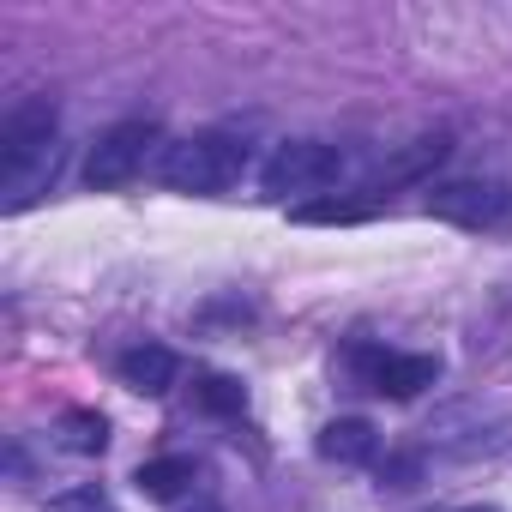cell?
<instances>
[{"instance_id": "cell-11", "label": "cell", "mask_w": 512, "mask_h": 512, "mask_svg": "<svg viewBox=\"0 0 512 512\" xmlns=\"http://www.w3.org/2000/svg\"><path fill=\"white\" fill-rule=\"evenodd\" d=\"M55 440H61L67 452H79V458H97V452L109 446V422H103L97 410H67V416L55 422Z\"/></svg>"}, {"instance_id": "cell-3", "label": "cell", "mask_w": 512, "mask_h": 512, "mask_svg": "<svg viewBox=\"0 0 512 512\" xmlns=\"http://www.w3.org/2000/svg\"><path fill=\"white\" fill-rule=\"evenodd\" d=\"M428 217L470 229V235H512V181L494 175H458L428 187Z\"/></svg>"}, {"instance_id": "cell-9", "label": "cell", "mask_w": 512, "mask_h": 512, "mask_svg": "<svg viewBox=\"0 0 512 512\" xmlns=\"http://www.w3.org/2000/svg\"><path fill=\"white\" fill-rule=\"evenodd\" d=\"M121 386H133V392H145V398H163V392L175 386V356H169L163 344L127 350V356H121Z\"/></svg>"}, {"instance_id": "cell-15", "label": "cell", "mask_w": 512, "mask_h": 512, "mask_svg": "<svg viewBox=\"0 0 512 512\" xmlns=\"http://www.w3.org/2000/svg\"><path fill=\"white\" fill-rule=\"evenodd\" d=\"M193 512H223V506H217V500H205V506H193Z\"/></svg>"}, {"instance_id": "cell-1", "label": "cell", "mask_w": 512, "mask_h": 512, "mask_svg": "<svg viewBox=\"0 0 512 512\" xmlns=\"http://www.w3.org/2000/svg\"><path fill=\"white\" fill-rule=\"evenodd\" d=\"M55 103L31 97L0 121V211H25L49 193V181L61 175V145H55Z\"/></svg>"}, {"instance_id": "cell-6", "label": "cell", "mask_w": 512, "mask_h": 512, "mask_svg": "<svg viewBox=\"0 0 512 512\" xmlns=\"http://www.w3.org/2000/svg\"><path fill=\"white\" fill-rule=\"evenodd\" d=\"M356 368H362L368 386L386 392V398H416V392H428V386L440 380V362H434V356H380V350H362Z\"/></svg>"}, {"instance_id": "cell-8", "label": "cell", "mask_w": 512, "mask_h": 512, "mask_svg": "<svg viewBox=\"0 0 512 512\" xmlns=\"http://www.w3.org/2000/svg\"><path fill=\"white\" fill-rule=\"evenodd\" d=\"M374 452H380V434L362 416H338L320 428V458H332V464H368Z\"/></svg>"}, {"instance_id": "cell-10", "label": "cell", "mask_w": 512, "mask_h": 512, "mask_svg": "<svg viewBox=\"0 0 512 512\" xmlns=\"http://www.w3.org/2000/svg\"><path fill=\"white\" fill-rule=\"evenodd\" d=\"M187 482H193V458H181V452L151 458V464H139V476H133V488H139L145 500H175Z\"/></svg>"}, {"instance_id": "cell-2", "label": "cell", "mask_w": 512, "mask_h": 512, "mask_svg": "<svg viewBox=\"0 0 512 512\" xmlns=\"http://www.w3.org/2000/svg\"><path fill=\"white\" fill-rule=\"evenodd\" d=\"M247 169V145L229 139V133H193V139H175L157 163V175L175 187V193H223L235 187Z\"/></svg>"}, {"instance_id": "cell-12", "label": "cell", "mask_w": 512, "mask_h": 512, "mask_svg": "<svg viewBox=\"0 0 512 512\" xmlns=\"http://www.w3.org/2000/svg\"><path fill=\"white\" fill-rule=\"evenodd\" d=\"M193 398H199L205 416H241V410H247V386H241L235 374H205V380L193 386Z\"/></svg>"}, {"instance_id": "cell-5", "label": "cell", "mask_w": 512, "mask_h": 512, "mask_svg": "<svg viewBox=\"0 0 512 512\" xmlns=\"http://www.w3.org/2000/svg\"><path fill=\"white\" fill-rule=\"evenodd\" d=\"M344 175V151L338 145H320V139H284L266 169H260V187L272 199H290V193H320Z\"/></svg>"}, {"instance_id": "cell-14", "label": "cell", "mask_w": 512, "mask_h": 512, "mask_svg": "<svg viewBox=\"0 0 512 512\" xmlns=\"http://www.w3.org/2000/svg\"><path fill=\"white\" fill-rule=\"evenodd\" d=\"M49 512H115V500L103 488H67V494L49 500Z\"/></svg>"}, {"instance_id": "cell-4", "label": "cell", "mask_w": 512, "mask_h": 512, "mask_svg": "<svg viewBox=\"0 0 512 512\" xmlns=\"http://www.w3.org/2000/svg\"><path fill=\"white\" fill-rule=\"evenodd\" d=\"M157 145H163V127H157L151 115H127V121H115L109 133H97L91 163H85V181H91L97 193L127 187V181L145 169V157H151Z\"/></svg>"}, {"instance_id": "cell-13", "label": "cell", "mask_w": 512, "mask_h": 512, "mask_svg": "<svg viewBox=\"0 0 512 512\" xmlns=\"http://www.w3.org/2000/svg\"><path fill=\"white\" fill-rule=\"evenodd\" d=\"M290 217L296 223H362V217H374V205H362V199H302V205H290Z\"/></svg>"}, {"instance_id": "cell-7", "label": "cell", "mask_w": 512, "mask_h": 512, "mask_svg": "<svg viewBox=\"0 0 512 512\" xmlns=\"http://www.w3.org/2000/svg\"><path fill=\"white\" fill-rule=\"evenodd\" d=\"M446 151H452V139H446V133H422V139H410V145H404L392 163H380V169L368 175V193H380V187H398V181H422V175H428V169H434Z\"/></svg>"}]
</instances>
